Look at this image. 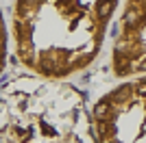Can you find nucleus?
I'll list each match as a JSON object with an SVG mask.
<instances>
[{
	"label": "nucleus",
	"instance_id": "nucleus-1",
	"mask_svg": "<svg viewBox=\"0 0 146 143\" xmlns=\"http://www.w3.org/2000/svg\"><path fill=\"white\" fill-rule=\"evenodd\" d=\"M120 0H13L9 41L20 67L68 83L100 56Z\"/></svg>",
	"mask_w": 146,
	"mask_h": 143
},
{
	"label": "nucleus",
	"instance_id": "nucleus-5",
	"mask_svg": "<svg viewBox=\"0 0 146 143\" xmlns=\"http://www.w3.org/2000/svg\"><path fill=\"white\" fill-rule=\"evenodd\" d=\"M9 52H11V41H9V26H7V15L0 7V80L5 78V72L9 67Z\"/></svg>",
	"mask_w": 146,
	"mask_h": 143
},
{
	"label": "nucleus",
	"instance_id": "nucleus-2",
	"mask_svg": "<svg viewBox=\"0 0 146 143\" xmlns=\"http://www.w3.org/2000/svg\"><path fill=\"white\" fill-rule=\"evenodd\" d=\"M0 143H92L83 93L33 74L0 80Z\"/></svg>",
	"mask_w": 146,
	"mask_h": 143
},
{
	"label": "nucleus",
	"instance_id": "nucleus-3",
	"mask_svg": "<svg viewBox=\"0 0 146 143\" xmlns=\"http://www.w3.org/2000/svg\"><path fill=\"white\" fill-rule=\"evenodd\" d=\"M92 143H146V74L122 78L87 111Z\"/></svg>",
	"mask_w": 146,
	"mask_h": 143
},
{
	"label": "nucleus",
	"instance_id": "nucleus-4",
	"mask_svg": "<svg viewBox=\"0 0 146 143\" xmlns=\"http://www.w3.org/2000/svg\"><path fill=\"white\" fill-rule=\"evenodd\" d=\"M109 72L116 80L146 74V0H120Z\"/></svg>",
	"mask_w": 146,
	"mask_h": 143
}]
</instances>
